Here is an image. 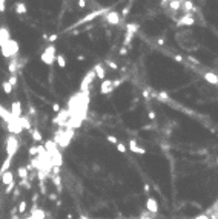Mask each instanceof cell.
<instances>
[{
	"label": "cell",
	"mask_w": 218,
	"mask_h": 219,
	"mask_svg": "<svg viewBox=\"0 0 218 219\" xmlns=\"http://www.w3.org/2000/svg\"><path fill=\"white\" fill-rule=\"evenodd\" d=\"M22 129H23V126H22L20 120H14L8 124V130L11 133H19V132H22Z\"/></svg>",
	"instance_id": "obj_8"
},
{
	"label": "cell",
	"mask_w": 218,
	"mask_h": 219,
	"mask_svg": "<svg viewBox=\"0 0 218 219\" xmlns=\"http://www.w3.org/2000/svg\"><path fill=\"white\" fill-rule=\"evenodd\" d=\"M204 78L207 80V83H212V84H217L218 83V77L215 74H212V72H206Z\"/></svg>",
	"instance_id": "obj_15"
},
{
	"label": "cell",
	"mask_w": 218,
	"mask_h": 219,
	"mask_svg": "<svg viewBox=\"0 0 218 219\" xmlns=\"http://www.w3.org/2000/svg\"><path fill=\"white\" fill-rule=\"evenodd\" d=\"M0 11H5V0H0Z\"/></svg>",
	"instance_id": "obj_28"
},
{
	"label": "cell",
	"mask_w": 218,
	"mask_h": 219,
	"mask_svg": "<svg viewBox=\"0 0 218 219\" xmlns=\"http://www.w3.org/2000/svg\"><path fill=\"white\" fill-rule=\"evenodd\" d=\"M106 22L111 23V25H119L120 23V14L117 11H111L106 14Z\"/></svg>",
	"instance_id": "obj_7"
},
{
	"label": "cell",
	"mask_w": 218,
	"mask_h": 219,
	"mask_svg": "<svg viewBox=\"0 0 218 219\" xmlns=\"http://www.w3.org/2000/svg\"><path fill=\"white\" fill-rule=\"evenodd\" d=\"M25 210H26V202H20V207H19V212H20V213H23Z\"/></svg>",
	"instance_id": "obj_26"
},
{
	"label": "cell",
	"mask_w": 218,
	"mask_h": 219,
	"mask_svg": "<svg viewBox=\"0 0 218 219\" xmlns=\"http://www.w3.org/2000/svg\"><path fill=\"white\" fill-rule=\"evenodd\" d=\"M94 77H95V72L92 71V72H89V74L86 75V78H83L81 86H80V89H81V92H83V94H88V87H89L91 83H92V78Z\"/></svg>",
	"instance_id": "obj_5"
},
{
	"label": "cell",
	"mask_w": 218,
	"mask_h": 219,
	"mask_svg": "<svg viewBox=\"0 0 218 219\" xmlns=\"http://www.w3.org/2000/svg\"><path fill=\"white\" fill-rule=\"evenodd\" d=\"M2 54L5 57H15L19 54V44H17L15 40H10L8 43H5L2 46Z\"/></svg>",
	"instance_id": "obj_3"
},
{
	"label": "cell",
	"mask_w": 218,
	"mask_h": 219,
	"mask_svg": "<svg viewBox=\"0 0 218 219\" xmlns=\"http://www.w3.org/2000/svg\"><path fill=\"white\" fill-rule=\"evenodd\" d=\"M175 39H177L178 44L184 51H195V49H198V43H197L194 34L190 31H180V32H177Z\"/></svg>",
	"instance_id": "obj_1"
},
{
	"label": "cell",
	"mask_w": 218,
	"mask_h": 219,
	"mask_svg": "<svg viewBox=\"0 0 218 219\" xmlns=\"http://www.w3.org/2000/svg\"><path fill=\"white\" fill-rule=\"evenodd\" d=\"M56 61H57L59 68H66V60H65V55H63V54H60V55H57Z\"/></svg>",
	"instance_id": "obj_18"
},
{
	"label": "cell",
	"mask_w": 218,
	"mask_h": 219,
	"mask_svg": "<svg viewBox=\"0 0 218 219\" xmlns=\"http://www.w3.org/2000/svg\"><path fill=\"white\" fill-rule=\"evenodd\" d=\"M17 69H19V68H17V57H14L12 61L10 63V72H11V74H14Z\"/></svg>",
	"instance_id": "obj_21"
},
{
	"label": "cell",
	"mask_w": 218,
	"mask_h": 219,
	"mask_svg": "<svg viewBox=\"0 0 218 219\" xmlns=\"http://www.w3.org/2000/svg\"><path fill=\"white\" fill-rule=\"evenodd\" d=\"M8 81H10V83H11V84H12V86H14V84H15V83H17V78H15V77H14V75H12V77H11V78H10V80H8Z\"/></svg>",
	"instance_id": "obj_27"
},
{
	"label": "cell",
	"mask_w": 218,
	"mask_h": 219,
	"mask_svg": "<svg viewBox=\"0 0 218 219\" xmlns=\"http://www.w3.org/2000/svg\"><path fill=\"white\" fill-rule=\"evenodd\" d=\"M19 175H20V178H22V179H23V178H26V169L20 167V169H19Z\"/></svg>",
	"instance_id": "obj_23"
},
{
	"label": "cell",
	"mask_w": 218,
	"mask_h": 219,
	"mask_svg": "<svg viewBox=\"0 0 218 219\" xmlns=\"http://www.w3.org/2000/svg\"><path fill=\"white\" fill-rule=\"evenodd\" d=\"M11 115H12V118L14 120H20V115H22V107H20V103L19 101H14L12 104H11Z\"/></svg>",
	"instance_id": "obj_6"
},
{
	"label": "cell",
	"mask_w": 218,
	"mask_h": 219,
	"mask_svg": "<svg viewBox=\"0 0 218 219\" xmlns=\"http://www.w3.org/2000/svg\"><path fill=\"white\" fill-rule=\"evenodd\" d=\"M78 5H80L81 8H85V6H86V2H83V0H80V2H78Z\"/></svg>",
	"instance_id": "obj_30"
},
{
	"label": "cell",
	"mask_w": 218,
	"mask_h": 219,
	"mask_svg": "<svg viewBox=\"0 0 218 219\" xmlns=\"http://www.w3.org/2000/svg\"><path fill=\"white\" fill-rule=\"evenodd\" d=\"M2 87H3V90H5V94H11L14 86L10 83V81H3V83H2Z\"/></svg>",
	"instance_id": "obj_19"
},
{
	"label": "cell",
	"mask_w": 218,
	"mask_h": 219,
	"mask_svg": "<svg viewBox=\"0 0 218 219\" xmlns=\"http://www.w3.org/2000/svg\"><path fill=\"white\" fill-rule=\"evenodd\" d=\"M10 40H11V37H10V32H8V29H6V28H0V48H2L5 43H8Z\"/></svg>",
	"instance_id": "obj_13"
},
{
	"label": "cell",
	"mask_w": 218,
	"mask_h": 219,
	"mask_svg": "<svg viewBox=\"0 0 218 219\" xmlns=\"http://www.w3.org/2000/svg\"><path fill=\"white\" fill-rule=\"evenodd\" d=\"M112 89H114V83L111 80H103L102 81V86H100V92L102 94H109V92H112Z\"/></svg>",
	"instance_id": "obj_9"
},
{
	"label": "cell",
	"mask_w": 218,
	"mask_h": 219,
	"mask_svg": "<svg viewBox=\"0 0 218 219\" xmlns=\"http://www.w3.org/2000/svg\"><path fill=\"white\" fill-rule=\"evenodd\" d=\"M146 208H148V212H151V213H157L158 212V202L154 198H148Z\"/></svg>",
	"instance_id": "obj_11"
},
{
	"label": "cell",
	"mask_w": 218,
	"mask_h": 219,
	"mask_svg": "<svg viewBox=\"0 0 218 219\" xmlns=\"http://www.w3.org/2000/svg\"><path fill=\"white\" fill-rule=\"evenodd\" d=\"M42 61L45 63V65H48V66H52L54 65V61H56L57 55H56V46L54 44H49V46L45 49V52L42 54Z\"/></svg>",
	"instance_id": "obj_2"
},
{
	"label": "cell",
	"mask_w": 218,
	"mask_h": 219,
	"mask_svg": "<svg viewBox=\"0 0 218 219\" xmlns=\"http://www.w3.org/2000/svg\"><path fill=\"white\" fill-rule=\"evenodd\" d=\"M108 141H109V143H112V144H117V138H115V136H112V135H109V136H108Z\"/></svg>",
	"instance_id": "obj_25"
},
{
	"label": "cell",
	"mask_w": 218,
	"mask_h": 219,
	"mask_svg": "<svg viewBox=\"0 0 218 219\" xmlns=\"http://www.w3.org/2000/svg\"><path fill=\"white\" fill-rule=\"evenodd\" d=\"M117 149H119L121 153H124L126 152V147H124V144H121V143H117Z\"/></svg>",
	"instance_id": "obj_24"
},
{
	"label": "cell",
	"mask_w": 218,
	"mask_h": 219,
	"mask_svg": "<svg viewBox=\"0 0 218 219\" xmlns=\"http://www.w3.org/2000/svg\"><path fill=\"white\" fill-rule=\"evenodd\" d=\"M52 109H54V111H56V112H59V111H60V107H59V104H54V106H52Z\"/></svg>",
	"instance_id": "obj_29"
},
{
	"label": "cell",
	"mask_w": 218,
	"mask_h": 219,
	"mask_svg": "<svg viewBox=\"0 0 218 219\" xmlns=\"http://www.w3.org/2000/svg\"><path fill=\"white\" fill-rule=\"evenodd\" d=\"M17 150H19V141H17V138L14 135H10L6 140V152H8V158H11L17 153Z\"/></svg>",
	"instance_id": "obj_4"
},
{
	"label": "cell",
	"mask_w": 218,
	"mask_h": 219,
	"mask_svg": "<svg viewBox=\"0 0 218 219\" xmlns=\"http://www.w3.org/2000/svg\"><path fill=\"white\" fill-rule=\"evenodd\" d=\"M15 12L17 14H25L26 12V5L25 3H17L15 5Z\"/></svg>",
	"instance_id": "obj_20"
},
{
	"label": "cell",
	"mask_w": 218,
	"mask_h": 219,
	"mask_svg": "<svg viewBox=\"0 0 218 219\" xmlns=\"http://www.w3.org/2000/svg\"><path fill=\"white\" fill-rule=\"evenodd\" d=\"M195 23V17L190 14V12H186L183 17H180V20H178V25H194Z\"/></svg>",
	"instance_id": "obj_10"
},
{
	"label": "cell",
	"mask_w": 218,
	"mask_h": 219,
	"mask_svg": "<svg viewBox=\"0 0 218 219\" xmlns=\"http://www.w3.org/2000/svg\"><path fill=\"white\" fill-rule=\"evenodd\" d=\"M10 164H11V158H6V159L3 161V164H2V169H0V176H2L3 173L8 172V169H10Z\"/></svg>",
	"instance_id": "obj_17"
},
{
	"label": "cell",
	"mask_w": 218,
	"mask_h": 219,
	"mask_svg": "<svg viewBox=\"0 0 218 219\" xmlns=\"http://www.w3.org/2000/svg\"><path fill=\"white\" fill-rule=\"evenodd\" d=\"M32 138H34L35 141H42V135H40V132H39L37 129L32 130Z\"/></svg>",
	"instance_id": "obj_22"
},
{
	"label": "cell",
	"mask_w": 218,
	"mask_h": 219,
	"mask_svg": "<svg viewBox=\"0 0 218 219\" xmlns=\"http://www.w3.org/2000/svg\"><path fill=\"white\" fill-rule=\"evenodd\" d=\"M0 178H2V184L3 186H10V184H12V182H14V175H12L11 170H8L6 173H3Z\"/></svg>",
	"instance_id": "obj_12"
},
{
	"label": "cell",
	"mask_w": 218,
	"mask_h": 219,
	"mask_svg": "<svg viewBox=\"0 0 218 219\" xmlns=\"http://www.w3.org/2000/svg\"><path fill=\"white\" fill-rule=\"evenodd\" d=\"M129 149H131L134 153H141V155H143V153H146L143 147H138V146H137V141H134V140L129 141Z\"/></svg>",
	"instance_id": "obj_14"
},
{
	"label": "cell",
	"mask_w": 218,
	"mask_h": 219,
	"mask_svg": "<svg viewBox=\"0 0 218 219\" xmlns=\"http://www.w3.org/2000/svg\"><path fill=\"white\" fill-rule=\"evenodd\" d=\"M94 72H95V75H97L100 80H105V69H103L102 65H97V66L94 68Z\"/></svg>",
	"instance_id": "obj_16"
}]
</instances>
